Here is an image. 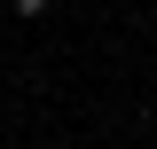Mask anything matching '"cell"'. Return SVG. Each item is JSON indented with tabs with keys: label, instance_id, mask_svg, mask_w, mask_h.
<instances>
[{
	"label": "cell",
	"instance_id": "obj_1",
	"mask_svg": "<svg viewBox=\"0 0 157 149\" xmlns=\"http://www.w3.org/2000/svg\"><path fill=\"white\" fill-rule=\"evenodd\" d=\"M8 8H16V16H39V8H47V0H8Z\"/></svg>",
	"mask_w": 157,
	"mask_h": 149
}]
</instances>
